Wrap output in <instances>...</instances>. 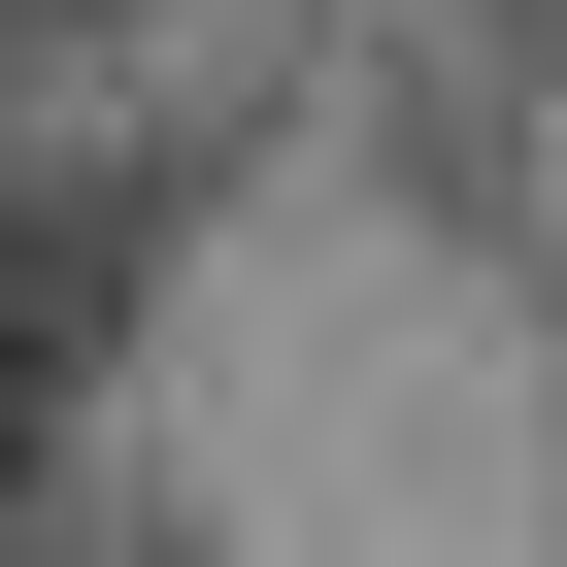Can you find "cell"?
<instances>
[{"label": "cell", "mask_w": 567, "mask_h": 567, "mask_svg": "<svg viewBox=\"0 0 567 567\" xmlns=\"http://www.w3.org/2000/svg\"><path fill=\"white\" fill-rule=\"evenodd\" d=\"M0 501H34V334H0Z\"/></svg>", "instance_id": "6da1fadb"}]
</instances>
